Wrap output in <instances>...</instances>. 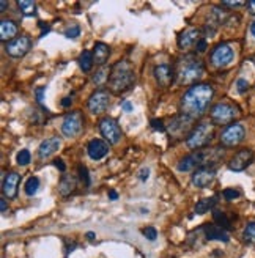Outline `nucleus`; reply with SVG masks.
<instances>
[{"mask_svg": "<svg viewBox=\"0 0 255 258\" xmlns=\"http://www.w3.org/2000/svg\"><path fill=\"white\" fill-rule=\"evenodd\" d=\"M214 96V90L210 84H194L184 91L181 98V110L191 118H199L207 114V110Z\"/></svg>", "mask_w": 255, "mask_h": 258, "instance_id": "obj_1", "label": "nucleus"}, {"mask_svg": "<svg viewBox=\"0 0 255 258\" xmlns=\"http://www.w3.org/2000/svg\"><path fill=\"white\" fill-rule=\"evenodd\" d=\"M107 84L112 93H125L128 90H131L135 84V73L132 65L128 60L117 62L110 68Z\"/></svg>", "mask_w": 255, "mask_h": 258, "instance_id": "obj_2", "label": "nucleus"}, {"mask_svg": "<svg viewBox=\"0 0 255 258\" xmlns=\"http://www.w3.org/2000/svg\"><path fill=\"white\" fill-rule=\"evenodd\" d=\"M224 156V151L220 148H203L197 150L188 156H184L178 162L176 169L180 172H194L200 167H214L212 162H217Z\"/></svg>", "mask_w": 255, "mask_h": 258, "instance_id": "obj_3", "label": "nucleus"}, {"mask_svg": "<svg viewBox=\"0 0 255 258\" xmlns=\"http://www.w3.org/2000/svg\"><path fill=\"white\" fill-rule=\"evenodd\" d=\"M203 73H205V65H203V62L197 55L189 54L178 60L175 79H176V84H180V85L194 84L200 79Z\"/></svg>", "mask_w": 255, "mask_h": 258, "instance_id": "obj_4", "label": "nucleus"}, {"mask_svg": "<svg viewBox=\"0 0 255 258\" xmlns=\"http://www.w3.org/2000/svg\"><path fill=\"white\" fill-rule=\"evenodd\" d=\"M212 135H214V128H212V125L200 123L188 134L186 145H188V148H191L194 151L203 150V147H207V145L212 140Z\"/></svg>", "mask_w": 255, "mask_h": 258, "instance_id": "obj_5", "label": "nucleus"}, {"mask_svg": "<svg viewBox=\"0 0 255 258\" xmlns=\"http://www.w3.org/2000/svg\"><path fill=\"white\" fill-rule=\"evenodd\" d=\"M238 109L233 104H228V102H217L216 106H212L210 117L212 120V123L216 125H227L232 123L233 120L238 117Z\"/></svg>", "mask_w": 255, "mask_h": 258, "instance_id": "obj_6", "label": "nucleus"}, {"mask_svg": "<svg viewBox=\"0 0 255 258\" xmlns=\"http://www.w3.org/2000/svg\"><path fill=\"white\" fill-rule=\"evenodd\" d=\"M246 137V129L241 123H232L224 128V131L220 132V143L224 147H236L240 145Z\"/></svg>", "mask_w": 255, "mask_h": 258, "instance_id": "obj_7", "label": "nucleus"}, {"mask_svg": "<svg viewBox=\"0 0 255 258\" xmlns=\"http://www.w3.org/2000/svg\"><path fill=\"white\" fill-rule=\"evenodd\" d=\"M98 128H99V132L103 134V137L106 139L107 143L115 145V143L120 142L123 132H122V128L118 126V123L114 118H109V117L101 118L99 123H98Z\"/></svg>", "mask_w": 255, "mask_h": 258, "instance_id": "obj_8", "label": "nucleus"}, {"mask_svg": "<svg viewBox=\"0 0 255 258\" xmlns=\"http://www.w3.org/2000/svg\"><path fill=\"white\" fill-rule=\"evenodd\" d=\"M233 57H235V52H233V49L230 47V44H227V43H220V44H217L214 49H212L210 60H211L212 66L224 68V66L232 63Z\"/></svg>", "mask_w": 255, "mask_h": 258, "instance_id": "obj_9", "label": "nucleus"}, {"mask_svg": "<svg viewBox=\"0 0 255 258\" xmlns=\"http://www.w3.org/2000/svg\"><path fill=\"white\" fill-rule=\"evenodd\" d=\"M32 47V38L27 35H21V37H16L14 40L8 41L5 44V50L6 54L13 57V58H21L25 54L29 52Z\"/></svg>", "mask_w": 255, "mask_h": 258, "instance_id": "obj_10", "label": "nucleus"}, {"mask_svg": "<svg viewBox=\"0 0 255 258\" xmlns=\"http://www.w3.org/2000/svg\"><path fill=\"white\" fill-rule=\"evenodd\" d=\"M84 126V115L81 110H74L71 114H68L63 120L62 125V134L65 137H76Z\"/></svg>", "mask_w": 255, "mask_h": 258, "instance_id": "obj_11", "label": "nucleus"}, {"mask_svg": "<svg viewBox=\"0 0 255 258\" xmlns=\"http://www.w3.org/2000/svg\"><path fill=\"white\" fill-rule=\"evenodd\" d=\"M109 104H110V93L107 90H96L88 98L87 107L93 115H99L107 110Z\"/></svg>", "mask_w": 255, "mask_h": 258, "instance_id": "obj_12", "label": "nucleus"}, {"mask_svg": "<svg viewBox=\"0 0 255 258\" xmlns=\"http://www.w3.org/2000/svg\"><path fill=\"white\" fill-rule=\"evenodd\" d=\"M216 178V167H200L197 170H194V173L191 176V183L195 187H208Z\"/></svg>", "mask_w": 255, "mask_h": 258, "instance_id": "obj_13", "label": "nucleus"}, {"mask_svg": "<svg viewBox=\"0 0 255 258\" xmlns=\"http://www.w3.org/2000/svg\"><path fill=\"white\" fill-rule=\"evenodd\" d=\"M252 159H254L252 150L243 148V150L238 151L230 161H228V169H230L232 172H243L251 166Z\"/></svg>", "mask_w": 255, "mask_h": 258, "instance_id": "obj_14", "label": "nucleus"}, {"mask_svg": "<svg viewBox=\"0 0 255 258\" xmlns=\"http://www.w3.org/2000/svg\"><path fill=\"white\" fill-rule=\"evenodd\" d=\"M21 181V175L16 173V172H10L6 176H3V183H2V191L6 199H16L18 195V186Z\"/></svg>", "mask_w": 255, "mask_h": 258, "instance_id": "obj_15", "label": "nucleus"}, {"mask_svg": "<svg viewBox=\"0 0 255 258\" xmlns=\"http://www.w3.org/2000/svg\"><path fill=\"white\" fill-rule=\"evenodd\" d=\"M107 153H109V143L101 139H91L87 145V154L93 161L103 159Z\"/></svg>", "mask_w": 255, "mask_h": 258, "instance_id": "obj_16", "label": "nucleus"}, {"mask_svg": "<svg viewBox=\"0 0 255 258\" xmlns=\"http://www.w3.org/2000/svg\"><path fill=\"white\" fill-rule=\"evenodd\" d=\"M62 145V139L58 135H54V137H49V139L42 140L40 148H38V156L40 159H46L49 156H52V154L60 148Z\"/></svg>", "mask_w": 255, "mask_h": 258, "instance_id": "obj_17", "label": "nucleus"}, {"mask_svg": "<svg viewBox=\"0 0 255 258\" xmlns=\"http://www.w3.org/2000/svg\"><path fill=\"white\" fill-rule=\"evenodd\" d=\"M200 40V29L197 27H189L184 32H181V35L178 37V46L181 49H188L192 44H197Z\"/></svg>", "mask_w": 255, "mask_h": 258, "instance_id": "obj_18", "label": "nucleus"}, {"mask_svg": "<svg viewBox=\"0 0 255 258\" xmlns=\"http://www.w3.org/2000/svg\"><path fill=\"white\" fill-rule=\"evenodd\" d=\"M173 77H175V71L173 68H170L169 65H159L155 68V79L161 87H169V85L173 82Z\"/></svg>", "mask_w": 255, "mask_h": 258, "instance_id": "obj_19", "label": "nucleus"}, {"mask_svg": "<svg viewBox=\"0 0 255 258\" xmlns=\"http://www.w3.org/2000/svg\"><path fill=\"white\" fill-rule=\"evenodd\" d=\"M203 231H205V238L208 241H219V243H228V236L227 230H224L222 227L216 225V223H211V225H205L203 227Z\"/></svg>", "mask_w": 255, "mask_h": 258, "instance_id": "obj_20", "label": "nucleus"}, {"mask_svg": "<svg viewBox=\"0 0 255 258\" xmlns=\"http://www.w3.org/2000/svg\"><path fill=\"white\" fill-rule=\"evenodd\" d=\"M16 33H18V25L10 19H2V22H0V40L8 43L16 38Z\"/></svg>", "mask_w": 255, "mask_h": 258, "instance_id": "obj_21", "label": "nucleus"}, {"mask_svg": "<svg viewBox=\"0 0 255 258\" xmlns=\"http://www.w3.org/2000/svg\"><path fill=\"white\" fill-rule=\"evenodd\" d=\"M110 55V47L106 44V43H95L93 46V58H95L96 65H104Z\"/></svg>", "mask_w": 255, "mask_h": 258, "instance_id": "obj_22", "label": "nucleus"}, {"mask_svg": "<svg viewBox=\"0 0 255 258\" xmlns=\"http://www.w3.org/2000/svg\"><path fill=\"white\" fill-rule=\"evenodd\" d=\"M76 186H78V181L73 175H63L58 181V192L62 197H68L76 191Z\"/></svg>", "mask_w": 255, "mask_h": 258, "instance_id": "obj_23", "label": "nucleus"}, {"mask_svg": "<svg viewBox=\"0 0 255 258\" xmlns=\"http://www.w3.org/2000/svg\"><path fill=\"white\" fill-rule=\"evenodd\" d=\"M191 117H188V115H180V117H176V118H173V122L170 123V134H183V131L186 128L189 126V123H191Z\"/></svg>", "mask_w": 255, "mask_h": 258, "instance_id": "obj_24", "label": "nucleus"}, {"mask_svg": "<svg viewBox=\"0 0 255 258\" xmlns=\"http://www.w3.org/2000/svg\"><path fill=\"white\" fill-rule=\"evenodd\" d=\"M217 205V197H207V199H202L195 203V214H205L208 211H211L214 206Z\"/></svg>", "mask_w": 255, "mask_h": 258, "instance_id": "obj_25", "label": "nucleus"}, {"mask_svg": "<svg viewBox=\"0 0 255 258\" xmlns=\"http://www.w3.org/2000/svg\"><path fill=\"white\" fill-rule=\"evenodd\" d=\"M93 65H95V58H93V52L90 50H84V52L79 55V66L84 73H88Z\"/></svg>", "mask_w": 255, "mask_h": 258, "instance_id": "obj_26", "label": "nucleus"}, {"mask_svg": "<svg viewBox=\"0 0 255 258\" xmlns=\"http://www.w3.org/2000/svg\"><path fill=\"white\" fill-rule=\"evenodd\" d=\"M212 219H214L216 225L222 227L224 230H230V228H232V223H230V220H228V217L225 216L224 211L212 210Z\"/></svg>", "mask_w": 255, "mask_h": 258, "instance_id": "obj_27", "label": "nucleus"}, {"mask_svg": "<svg viewBox=\"0 0 255 258\" xmlns=\"http://www.w3.org/2000/svg\"><path fill=\"white\" fill-rule=\"evenodd\" d=\"M18 8L24 16H35L37 13V3L32 0H18Z\"/></svg>", "mask_w": 255, "mask_h": 258, "instance_id": "obj_28", "label": "nucleus"}, {"mask_svg": "<svg viewBox=\"0 0 255 258\" xmlns=\"http://www.w3.org/2000/svg\"><path fill=\"white\" fill-rule=\"evenodd\" d=\"M40 189V179L37 176H30L27 179V183H25V194L29 197H33Z\"/></svg>", "mask_w": 255, "mask_h": 258, "instance_id": "obj_29", "label": "nucleus"}, {"mask_svg": "<svg viewBox=\"0 0 255 258\" xmlns=\"http://www.w3.org/2000/svg\"><path fill=\"white\" fill-rule=\"evenodd\" d=\"M243 238L246 243L255 244V222H249L248 225H246V228L243 231Z\"/></svg>", "mask_w": 255, "mask_h": 258, "instance_id": "obj_30", "label": "nucleus"}, {"mask_svg": "<svg viewBox=\"0 0 255 258\" xmlns=\"http://www.w3.org/2000/svg\"><path fill=\"white\" fill-rule=\"evenodd\" d=\"M16 161H18V164L25 167V166H29L30 164V161H32V154L29 150H21L18 153V156H16Z\"/></svg>", "mask_w": 255, "mask_h": 258, "instance_id": "obj_31", "label": "nucleus"}, {"mask_svg": "<svg viewBox=\"0 0 255 258\" xmlns=\"http://www.w3.org/2000/svg\"><path fill=\"white\" fill-rule=\"evenodd\" d=\"M78 172H79V178H81V181L84 183L85 187H88L91 184V179H90V173H88V169L85 167V166H79L78 167Z\"/></svg>", "mask_w": 255, "mask_h": 258, "instance_id": "obj_32", "label": "nucleus"}, {"mask_svg": "<svg viewBox=\"0 0 255 258\" xmlns=\"http://www.w3.org/2000/svg\"><path fill=\"white\" fill-rule=\"evenodd\" d=\"M79 35H81V25H78V24H73L65 30V37L70 38V40L78 38Z\"/></svg>", "mask_w": 255, "mask_h": 258, "instance_id": "obj_33", "label": "nucleus"}, {"mask_svg": "<svg viewBox=\"0 0 255 258\" xmlns=\"http://www.w3.org/2000/svg\"><path fill=\"white\" fill-rule=\"evenodd\" d=\"M235 85H236V90H238V93H240V94H244L246 91L249 90V82L246 81L244 77H240V79H236Z\"/></svg>", "mask_w": 255, "mask_h": 258, "instance_id": "obj_34", "label": "nucleus"}, {"mask_svg": "<svg viewBox=\"0 0 255 258\" xmlns=\"http://www.w3.org/2000/svg\"><path fill=\"white\" fill-rule=\"evenodd\" d=\"M222 197H224L227 202H232V200H236L238 197H240V192H238L236 189H224V191H222Z\"/></svg>", "mask_w": 255, "mask_h": 258, "instance_id": "obj_35", "label": "nucleus"}, {"mask_svg": "<svg viewBox=\"0 0 255 258\" xmlns=\"http://www.w3.org/2000/svg\"><path fill=\"white\" fill-rule=\"evenodd\" d=\"M143 236H145L148 241H156L158 238V230L155 227H147L143 228Z\"/></svg>", "mask_w": 255, "mask_h": 258, "instance_id": "obj_36", "label": "nucleus"}, {"mask_svg": "<svg viewBox=\"0 0 255 258\" xmlns=\"http://www.w3.org/2000/svg\"><path fill=\"white\" fill-rule=\"evenodd\" d=\"M109 79V76H107V70H101V71H98L95 76H93V84H96V85H101L104 82V79Z\"/></svg>", "mask_w": 255, "mask_h": 258, "instance_id": "obj_37", "label": "nucleus"}, {"mask_svg": "<svg viewBox=\"0 0 255 258\" xmlns=\"http://www.w3.org/2000/svg\"><path fill=\"white\" fill-rule=\"evenodd\" d=\"M151 128L153 129H156V131H161V132H164L166 131V126L163 123V120H158V118H153L151 122H150Z\"/></svg>", "mask_w": 255, "mask_h": 258, "instance_id": "obj_38", "label": "nucleus"}, {"mask_svg": "<svg viewBox=\"0 0 255 258\" xmlns=\"http://www.w3.org/2000/svg\"><path fill=\"white\" fill-rule=\"evenodd\" d=\"M44 91H46V87H38V88L35 90L37 102H38V104H42V101H44Z\"/></svg>", "mask_w": 255, "mask_h": 258, "instance_id": "obj_39", "label": "nucleus"}, {"mask_svg": "<svg viewBox=\"0 0 255 258\" xmlns=\"http://www.w3.org/2000/svg\"><path fill=\"white\" fill-rule=\"evenodd\" d=\"M195 47H197V52H200V54H202V52H205L207 47H208L207 40H205V38H200L197 44H195Z\"/></svg>", "mask_w": 255, "mask_h": 258, "instance_id": "obj_40", "label": "nucleus"}, {"mask_svg": "<svg viewBox=\"0 0 255 258\" xmlns=\"http://www.w3.org/2000/svg\"><path fill=\"white\" fill-rule=\"evenodd\" d=\"M148 176H150V170L148 169H140V172L137 173V178L140 179L142 183H145L148 179Z\"/></svg>", "mask_w": 255, "mask_h": 258, "instance_id": "obj_41", "label": "nucleus"}, {"mask_svg": "<svg viewBox=\"0 0 255 258\" xmlns=\"http://www.w3.org/2000/svg\"><path fill=\"white\" fill-rule=\"evenodd\" d=\"M120 106H122V109H123L125 112H128V114H129V112H132V109H134L129 101H122Z\"/></svg>", "mask_w": 255, "mask_h": 258, "instance_id": "obj_42", "label": "nucleus"}, {"mask_svg": "<svg viewBox=\"0 0 255 258\" xmlns=\"http://www.w3.org/2000/svg\"><path fill=\"white\" fill-rule=\"evenodd\" d=\"M222 5H224V6L235 8V6H241V5H244V2H240V0H238V2H230V0H224Z\"/></svg>", "mask_w": 255, "mask_h": 258, "instance_id": "obj_43", "label": "nucleus"}, {"mask_svg": "<svg viewBox=\"0 0 255 258\" xmlns=\"http://www.w3.org/2000/svg\"><path fill=\"white\" fill-rule=\"evenodd\" d=\"M54 166H55L58 170H60V172H65V170H66V166H65V162H63L62 159H55V161H54Z\"/></svg>", "mask_w": 255, "mask_h": 258, "instance_id": "obj_44", "label": "nucleus"}, {"mask_svg": "<svg viewBox=\"0 0 255 258\" xmlns=\"http://www.w3.org/2000/svg\"><path fill=\"white\" fill-rule=\"evenodd\" d=\"M107 195H109V199H110V200H117V199H118V192L114 191V189H110Z\"/></svg>", "mask_w": 255, "mask_h": 258, "instance_id": "obj_45", "label": "nucleus"}, {"mask_svg": "<svg viewBox=\"0 0 255 258\" xmlns=\"http://www.w3.org/2000/svg\"><path fill=\"white\" fill-rule=\"evenodd\" d=\"M0 210H2V213H6L8 211V205H6V200L5 199H0Z\"/></svg>", "mask_w": 255, "mask_h": 258, "instance_id": "obj_46", "label": "nucleus"}, {"mask_svg": "<svg viewBox=\"0 0 255 258\" xmlns=\"http://www.w3.org/2000/svg\"><path fill=\"white\" fill-rule=\"evenodd\" d=\"M248 8H249L251 14H255V0H251V2H248Z\"/></svg>", "mask_w": 255, "mask_h": 258, "instance_id": "obj_47", "label": "nucleus"}, {"mask_svg": "<svg viewBox=\"0 0 255 258\" xmlns=\"http://www.w3.org/2000/svg\"><path fill=\"white\" fill-rule=\"evenodd\" d=\"M71 102H73V99L68 96V98H65V99H62V106L63 107H70L71 106Z\"/></svg>", "mask_w": 255, "mask_h": 258, "instance_id": "obj_48", "label": "nucleus"}, {"mask_svg": "<svg viewBox=\"0 0 255 258\" xmlns=\"http://www.w3.org/2000/svg\"><path fill=\"white\" fill-rule=\"evenodd\" d=\"M6 6H8V2H5V0H2V2H0V11L5 13V11H6Z\"/></svg>", "mask_w": 255, "mask_h": 258, "instance_id": "obj_49", "label": "nucleus"}, {"mask_svg": "<svg viewBox=\"0 0 255 258\" xmlns=\"http://www.w3.org/2000/svg\"><path fill=\"white\" fill-rule=\"evenodd\" d=\"M85 236H87V239H88V241H93V239H95V238H96V235H95V233H93V231H88V233H87V235H85Z\"/></svg>", "mask_w": 255, "mask_h": 258, "instance_id": "obj_50", "label": "nucleus"}, {"mask_svg": "<svg viewBox=\"0 0 255 258\" xmlns=\"http://www.w3.org/2000/svg\"><path fill=\"white\" fill-rule=\"evenodd\" d=\"M251 35L255 38V21L252 22V25H251Z\"/></svg>", "mask_w": 255, "mask_h": 258, "instance_id": "obj_51", "label": "nucleus"}]
</instances>
